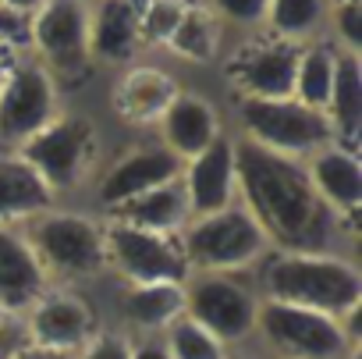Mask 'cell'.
<instances>
[{
    "instance_id": "6da1fadb",
    "label": "cell",
    "mask_w": 362,
    "mask_h": 359,
    "mask_svg": "<svg viewBox=\"0 0 362 359\" xmlns=\"http://www.w3.org/2000/svg\"><path fill=\"white\" fill-rule=\"evenodd\" d=\"M235 167L238 203L259 224L270 249L351 253L355 228L323 207L302 160L277 156L235 135Z\"/></svg>"
},
{
    "instance_id": "7a4b0ae2",
    "label": "cell",
    "mask_w": 362,
    "mask_h": 359,
    "mask_svg": "<svg viewBox=\"0 0 362 359\" xmlns=\"http://www.w3.org/2000/svg\"><path fill=\"white\" fill-rule=\"evenodd\" d=\"M259 299L305 306L337 320H355L362 306V267L355 253L270 249L252 270Z\"/></svg>"
},
{
    "instance_id": "3957f363",
    "label": "cell",
    "mask_w": 362,
    "mask_h": 359,
    "mask_svg": "<svg viewBox=\"0 0 362 359\" xmlns=\"http://www.w3.org/2000/svg\"><path fill=\"white\" fill-rule=\"evenodd\" d=\"M25 242L33 246L50 285L82 288L107 274L103 249V217L89 207L57 203L22 224Z\"/></svg>"
},
{
    "instance_id": "277c9868",
    "label": "cell",
    "mask_w": 362,
    "mask_h": 359,
    "mask_svg": "<svg viewBox=\"0 0 362 359\" xmlns=\"http://www.w3.org/2000/svg\"><path fill=\"white\" fill-rule=\"evenodd\" d=\"M358 317L337 320L305 306L259 299L252 348L263 359H358Z\"/></svg>"
},
{
    "instance_id": "5b68a950",
    "label": "cell",
    "mask_w": 362,
    "mask_h": 359,
    "mask_svg": "<svg viewBox=\"0 0 362 359\" xmlns=\"http://www.w3.org/2000/svg\"><path fill=\"white\" fill-rule=\"evenodd\" d=\"M15 153L43 178V186L54 193L57 203H75L78 193H89L103 164L100 128L82 110H61Z\"/></svg>"
},
{
    "instance_id": "8992f818",
    "label": "cell",
    "mask_w": 362,
    "mask_h": 359,
    "mask_svg": "<svg viewBox=\"0 0 362 359\" xmlns=\"http://www.w3.org/2000/svg\"><path fill=\"white\" fill-rule=\"evenodd\" d=\"M231 132L259 149H270L277 156L305 160L320 146L334 142L330 118L316 107L298 103L295 96L284 100H238L228 110Z\"/></svg>"
},
{
    "instance_id": "52a82bcc",
    "label": "cell",
    "mask_w": 362,
    "mask_h": 359,
    "mask_svg": "<svg viewBox=\"0 0 362 359\" xmlns=\"http://www.w3.org/2000/svg\"><path fill=\"white\" fill-rule=\"evenodd\" d=\"M177 246L189 263V274H196V270L249 274L270 253L267 235L259 232V224L249 217V210L242 203H231L217 214L192 217L181 228Z\"/></svg>"
},
{
    "instance_id": "ba28073f",
    "label": "cell",
    "mask_w": 362,
    "mask_h": 359,
    "mask_svg": "<svg viewBox=\"0 0 362 359\" xmlns=\"http://www.w3.org/2000/svg\"><path fill=\"white\" fill-rule=\"evenodd\" d=\"M256 309L259 292L252 285V274L196 270L185 278V317H192L228 348L252 345Z\"/></svg>"
},
{
    "instance_id": "9c48e42d",
    "label": "cell",
    "mask_w": 362,
    "mask_h": 359,
    "mask_svg": "<svg viewBox=\"0 0 362 359\" xmlns=\"http://www.w3.org/2000/svg\"><path fill=\"white\" fill-rule=\"evenodd\" d=\"M25 50L57 79L61 89L82 79L93 68L89 0H43L25 22Z\"/></svg>"
},
{
    "instance_id": "30bf717a",
    "label": "cell",
    "mask_w": 362,
    "mask_h": 359,
    "mask_svg": "<svg viewBox=\"0 0 362 359\" xmlns=\"http://www.w3.org/2000/svg\"><path fill=\"white\" fill-rule=\"evenodd\" d=\"M61 110L64 89L57 86V79L29 50H18L0 86V153H15Z\"/></svg>"
},
{
    "instance_id": "8fae6325",
    "label": "cell",
    "mask_w": 362,
    "mask_h": 359,
    "mask_svg": "<svg viewBox=\"0 0 362 359\" xmlns=\"http://www.w3.org/2000/svg\"><path fill=\"white\" fill-rule=\"evenodd\" d=\"M295 64H298V43L252 33L235 36L221 57L228 89L238 100H284L295 86Z\"/></svg>"
},
{
    "instance_id": "7c38bea8",
    "label": "cell",
    "mask_w": 362,
    "mask_h": 359,
    "mask_svg": "<svg viewBox=\"0 0 362 359\" xmlns=\"http://www.w3.org/2000/svg\"><path fill=\"white\" fill-rule=\"evenodd\" d=\"M103 249H107V274H114L117 285L189 278V263L181 256V246L174 235H156V232L103 217Z\"/></svg>"
},
{
    "instance_id": "4fadbf2b",
    "label": "cell",
    "mask_w": 362,
    "mask_h": 359,
    "mask_svg": "<svg viewBox=\"0 0 362 359\" xmlns=\"http://www.w3.org/2000/svg\"><path fill=\"white\" fill-rule=\"evenodd\" d=\"M177 174H181V160L167 146H160L153 135L142 142H132L100 164L93 186H89L93 210L103 217V214L124 207L128 200H135L163 182H174Z\"/></svg>"
},
{
    "instance_id": "5bb4252c",
    "label": "cell",
    "mask_w": 362,
    "mask_h": 359,
    "mask_svg": "<svg viewBox=\"0 0 362 359\" xmlns=\"http://www.w3.org/2000/svg\"><path fill=\"white\" fill-rule=\"evenodd\" d=\"M25 341L54 352H78L100 327L96 306L86 295V288L68 285H47V292L22 313Z\"/></svg>"
},
{
    "instance_id": "9a60e30c",
    "label": "cell",
    "mask_w": 362,
    "mask_h": 359,
    "mask_svg": "<svg viewBox=\"0 0 362 359\" xmlns=\"http://www.w3.org/2000/svg\"><path fill=\"white\" fill-rule=\"evenodd\" d=\"M181 93V82L167 64L156 61H132L117 68V79L110 86V110L128 128H149L160 121V114L170 107V100Z\"/></svg>"
},
{
    "instance_id": "2e32d148",
    "label": "cell",
    "mask_w": 362,
    "mask_h": 359,
    "mask_svg": "<svg viewBox=\"0 0 362 359\" xmlns=\"http://www.w3.org/2000/svg\"><path fill=\"white\" fill-rule=\"evenodd\" d=\"M224 132H228V121L221 118L217 103L206 93L185 89V86H181V93L170 100V107L153 125V139L167 146L181 164L203 153L206 146H214Z\"/></svg>"
},
{
    "instance_id": "e0dca14e",
    "label": "cell",
    "mask_w": 362,
    "mask_h": 359,
    "mask_svg": "<svg viewBox=\"0 0 362 359\" xmlns=\"http://www.w3.org/2000/svg\"><path fill=\"white\" fill-rule=\"evenodd\" d=\"M177 182H181V189H185L192 217L217 214V210L238 203V167H235V135H231V128L214 146H206L203 153H196L192 160L181 164Z\"/></svg>"
},
{
    "instance_id": "ac0fdd59",
    "label": "cell",
    "mask_w": 362,
    "mask_h": 359,
    "mask_svg": "<svg viewBox=\"0 0 362 359\" xmlns=\"http://www.w3.org/2000/svg\"><path fill=\"white\" fill-rule=\"evenodd\" d=\"M309 182L316 189V196L323 200V207L330 214H337L344 224L355 228L358 210H362V164H358V149L344 146V142H327L316 153H309L302 160Z\"/></svg>"
},
{
    "instance_id": "d6986e66",
    "label": "cell",
    "mask_w": 362,
    "mask_h": 359,
    "mask_svg": "<svg viewBox=\"0 0 362 359\" xmlns=\"http://www.w3.org/2000/svg\"><path fill=\"white\" fill-rule=\"evenodd\" d=\"M142 0H89V61L103 68H124L139 61L142 33H139Z\"/></svg>"
},
{
    "instance_id": "ffe728a7",
    "label": "cell",
    "mask_w": 362,
    "mask_h": 359,
    "mask_svg": "<svg viewBox=\"0 0 362 359\" xmlns=\"http://www.w3.org/2000/svg\"><path fill=\"white\" fill-rule=\"evenodd\" d=\"M181 313H185V281L121 285L117 292V327H124L132 338H156Z\"/></svg>"
},
{
    "instance_id": "44dd1931",
    "label": "cell",
    "mask_w": 362,
    "mask_h": 359,
    "mask_svg": "<svg viewBox=\"0 0 362 359\" xmlns=\"http://www.w3.org/2000/svg\"><path fill=\"white\" fill-rule=\"evenodd\" d=\"M47 285L50 281L22 228H0V309L22 317L47 292Z\"/></svg>"
},
{
    "instance_id": "7402d4cb",
    "label": "cell",
    "mask_w": 362,
    "mask_h": 359,
    "mask_svg": "<svg viewBox=\"0 0 362 359\" xmlns=\"http://www.w3.org/2000/svg\"><path fill=\"white\" fill-rule=\"evenodd\" d=\"M50 207H57V200L43 178L18 153H0V228H22Z\"/></svg>"
},
{
    "instance_id": "603a6c76",
    "label": "cell",
    "mask_w": 362,
    "mask_h": 359,
    "mask_svg": "<svg viewBox=\"0 0 362 359\" xmlns=\"http://www.w3.org/2000/svg\"><path fill=\"white\" fill-rule=\"evenodd\" d=\"M228 43H231V33L214 18V11H210L206 4L192 0L160 54H167V57H174V61H181V64L203 68V64H221Z\"/></svg>"
},
{
    "instance_id": "cb8c5ba5",
    "label": "cell",
    "mask_w": 362,
    "mask_h": 359,
    "mask_svg": "<svg viewBox=\"0 0 362 359\" xmlns=\"http://www.w3.org/2000/svg\"><path fill=\"white\" fill-rule=\"evenodd\" d=\"M103 217H114V221H124V224H135V228H146V232H156V235H181L192 221V210H189V200H185V189L181 182H163L135 200H128L124 207L103 214Z\"/></svg>"
},
{
    "instance_id": "d4e9b609",
    "label": "cell",
    "mask_w": 362,
    "mask_h": 359,
    "mask_svg": "<svg viewBox=\"0 0 362 359\" xmlns=\"http://www.w3.org/2000/svg\"><path fill=\"white\" fill-rule=\"evenodd\" d=\"M327 118L334 128V142L355 146L358 149V132H362V54L341 50L337 72H334V89L327 100Z\"/></svg>"
},
{
    "instance_id": "484cf974",
    "label": "cell",
    "mask_w": 362,
    "mask_h": 359,
    "mask_svg": "<svg viewBox=\"0 0 362 359\" xmlns=\"http://www.w3.org/2000/svg\"><path fill=\"white\" fill-rule=\"evenodd\" d=\"M337 57H341V47H334L327 36H323V40H313V43H302V47H298V64H295L291 96H295L298 103L316 107V110L327 114V100H330V89H334Z\"/></svg>"
},
{
    "instance_id": "4316f807",
    "label": "cell",
    "mask_w": 362,
    "mask_h": 359,
    "mask_svg": "<svg viewBox=\"0 0 362 359\" xmlns=\"http://www.w3.org/2000/svg\"><path fill=\"white\" fill-rule=\"evenodd\" d=\"M330 0H267L263 33L288 43H313L327 36Z\"/></svg>"
},
{
    "instance_id": "83f0119b",
    "label": "cell",
    "mask_w": 362,
    "mask_h": 359,
    "mask_svg": "<svg viewBox=\"0 0 362 359\" xmlns=\"http://www.w3.org/2000/svg\"><path fill=\"white\" fill-rule=\"evenodd\" d=\"M156 338H160L167 359H228V352H231L224 341H217L206 327H199L185 313H181L174 324H167Z\"/></svg>"
},
{
    "instance_id": "f1b7e54d",
    "label": "cell",
    "mask_w": 362,
    "mask_h": 359,
    "mask_svg": "<svg viewBox=\"0 0 362 359\" xmlns=\"http://www.w3.org/2000/svg\"><path fill=\"white\" fill-rule=\"evenodd\" d=\"M192 0H142L139 11V33H142V50H163L170 33L177 29L181 15Z\"/></svg>"
},
{
    "instance_id": "f546056e",
    "label": "cell",
    "mask_w": 362,
    "mask_h": 359,
    "mask_svg": "<svg viewBox=\"0 0 362 359\" xmlns=\"http://www.w3.org/2000/svg\"><path fill=\"white\" fill-rule=\"evenodd\" d=\"M214 11V18L235 36H252L263 33V18H267V0H199Z\"/></svg>"
},
{
    "instance_id": "4dcf8cb0",
    "label": "cell",
    "mask_w": 362,
    "mask_h": 359,
    "mask_svg": "<svg viewBox=\"0 0 362 359\" xmlns=\"http://www.w3.org/2000/svg\"><path fill=\"white\" fill-rule=\"evenodd\" d=\"M327 40L334 47H341V50L362 54V4H351V0H337V4H330Z\"/></svg>"
},
{
    "instance_id": "1f68e13d",
    "label": "cell",
    "mask_w": 362,
    "mask_h": 359,
    "mask_svg": "<svg viewBox=\"0 0 362 359\" xmlns=\"http://www.w3.org/2000/svg\"><path fill=\"white\" fill-rule=\"evenodd\" d=\"M135 338L124 327H96V334L75 352V359H132Z\"/></svg>"
},
{
    "instance_id": "d6a6232c",
    "label": "cell",
    "mask_w": 362,
    "mask_h": 359,
    "mask_svg": "<svg viewBox=\"0 0 362 359\" xmlns=\"http://www.w3.org/2000/svg\"><path fill=\"white\" fill-rule=\"evenodd\" d=\"M25 345V324L18 313L0 309V359H11Z\"/></svg>"
},
{
    "instance_id": "836d02e7",
    "label": "cell",
    "mask_w": 362,
    "mask_h": 359,
    "mask_svg": "<svg viewBox=\"0 0 362 359\" xmlns=\"http://www.w3.org/2000/svg\"><path fill=\"white\" fill-rule=\"evenodd\" d=\"M25 15H15L11 8L0 4V43L4 47H15V50H25Z\"/></svg>"
},
{
    "instance_id": "e575fe53",
    "label": "cell",
    "mask_w": 362,
    "mask_h": 359,
    "mask_svg": "<svg viewBox=\"0 0 362 359\" xmlns=\"http://www.w3.org/2000/svg\"><path fill=\"white\" fill-rule=\"evenodd\" d=\"M132 359H167V352H163L160 338H135V352H132Z\"/></svg>"
},
{
    "instance_id": "d590c367",
    "label": "cell",
    "mask_w": 362,
    "mask_h": 359,
    "mask_svg": "<svg viewBox=\"0 0 362 359\" xmlns=\"http://www.w3.org/2000/svg\"><path fill=\"white\" fill-rule=\"evenodd\" d=\"M11 359H75V355H71V352H54V348H40V345H29V341H25V345H22V348H18V352H15Z\"/></svg>"
},
{
    "instance_id": "8d00e7d4",
    "label": "cell",
    "mask_w": 362,
    "mask_h": 359,
    "mask_svg": "<svg viewBox=\"0 0 362 359\" xmlns=\"http://www.w3.org/2000/svg\"><path fill=\"white\" fill-rule=\"evenodd\" d=\"M0 4H4V8H11L15 15H25V18H29V15H33L40 4H43V0H0Z\"/></svg>"
},
{
    "instance_id": "74e56055",
    "label": "cell",
    "mask_w": 362,
    "mask_h": 359,
    "mask_svg": "<svg viewBox=\"0 0 362 359\" xmlns=\"http://www.w3.org/2000/svg\"><path fill=\"white\" fill-rule=\"evenodd\" d=\"M15 47H4L0 43V86H4V79H8V72H11V61H15Z\"/></svg>"
},
{
    "instance_id": "f35d334b",
    "label": "cell",
    "mask_w": 362,
    "mask_h": 359,
    "mask_svg": "<svg viewBox=\"0 0 362 359\" xmlns=\"http://www.w3.org/2000/svg\"><path fill=\"white\" fill-rule=\"evenodd\" d=\"M228 359H263V355H259L252 345H245V348H231V352H228Z\"/></svg>"
},
{
    "instance_id": "ab89813d",
    "label": "cell",
    "mask_w": 362,
    "mask_h": 359,
    "mask_svg": "<svg viewBox=\"0 0 362 359\" xmlns=\"http://www.w3.org/2000/svg\"><path fill=\"white\" fill-rule=\"evenodd\" d=\"M330 4H337V0H330ZM351 4H362V0H351Z\"/></svg>"
}]
</instances>
